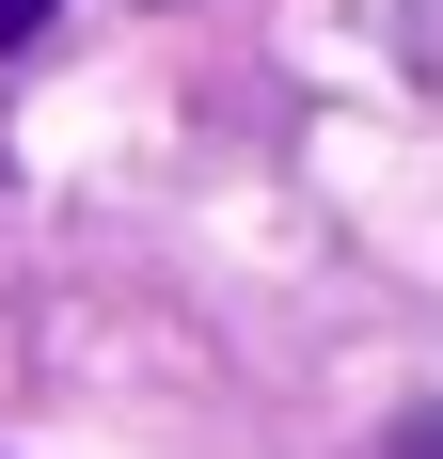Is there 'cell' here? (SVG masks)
Instances as JSON below:
<instances>
[{"mask_svg": "<svg viewBox=\"0 0 443 459\" xmlns=\"http://www.w3.org/2000/svg\"><path fill=\"white\" fill-rule=\"evenodd\" d=\"M380 459H443V396H428V412H412V428H396Z\"/></svg>", "mask_w": 443, "mask_h": 459, "instance_id": "6da1fadb", "label": "cell"}, {"mask_svg": "<svg viewBox=\"0 0 443 459\" xmlns=\"http://www.w3.org/2000/svg\"><path fill=\"white\" fill-rule=\"evenodd\" d=\"M48 16H64V0H0V48H32V32H48Z\"/></svg>", "mask_w": 443, "mask_h": 459, "instance_id": "7a4b0ae2", "label": "cell"}]
</instances>
